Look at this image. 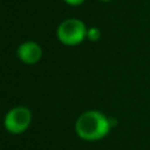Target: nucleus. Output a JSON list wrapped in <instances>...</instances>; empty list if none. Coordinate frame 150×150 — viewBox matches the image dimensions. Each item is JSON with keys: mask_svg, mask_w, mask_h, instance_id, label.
I'll return each instance as SVG.
<instances>
[{"mask_svg": "<svg viewBox=\"0 0 150 150\" xmlns=\"http://www.w3.org/2000/svg\"><path fill=\"white\" fill-rule=\"evenodd\" d=\"M88 26L80 18L69 17L59 23L57 28V38L65 46H78L87 40Z\"/></svg>", "mask_w": 150, "mask_h": 150, "instance_id": "2", "label": "nucleus"}, {"mask_svg": "<svg viewBox=\"0 0 150 150\" xmlns=\"http://www.w3.org/2000/svg\"><path fill=\"white\" fill-rule=\"evenodd\" d=\"M99 1H103V3H108V1H112V0H99Z\"/></svg>", "mask_w": 150, "mask_h": 150, "instance_id": "7", "label": "nucleus"}, {"mask_svg": "<svg viewBox=\"0 0 150 150\" xmlns=\"http://www.w3.org/2000/svg\"><path fill=\"white\" fill-rule=\"evenodd\" d=\"M33 120V113L25 105L12 107L4 116V128L11 134H21L29 129Z\"/></svg>", "mask_w": 150, "mask_h": 150, "instance_id": "3", "label": "nucleus"}, {"mask_svg": "<svg viewBox=\"0 0 150 150\" xmlns=\"http://www.w3.org/2000/svg\"><path fill=\"white\" fill-rule=\"evenodd\" d=\"M63 1H65L67 5H70V7H79V5H82L83 3L86 1V0H63Z\"/></svg>", "mask_w": 150, "mask_h": 150, "instance_id": "6", "label": "nucleus"}, {"mask_svg": "<svg viewBox=\"0 0 150 150\" xmlns=\"http://www.w3.org/2000/svg\"><path fill=\"white\" fill-rule=\"evenodd\" d=\"M16 55H17V58L24 65L33 66V65H37L42 59L44 50H42L41 45L38 42L24 41L16 49Z\"/></svg>", "mask_w": 150, "mask_h": 150, "instance_id": "4", "label": "nucleus"}, {"mask_svg": "<svg viewBox=\"0 0 150 150\" xmlns=\"http://www.w3.org/2000/svg\"><path fill=\"white\" fill-rule=\"evenodd\" d=\"M101 38V30L96 26H90L87 30V41L96 42Z\"/></svg>", "mask_w": 150, "mask_h": 150, "instance_id": "5", "label": "nucleus"}, {"mask_svg": "<svg viewBox=\"0 0 150 150\" xmlns=\"http://www.w3.org/2000/svg\"><path fill=\"white\" fill-rule=\"evenodd\" d=\"M113 121L105 113L96 109H90L78 116L74 124L76 136L87 142H96L109 134Z\"/></svg>", "mask_w": 150, "mask_h": 150, "instance_id": "1", "label": "nucleus"}]
</instances>
